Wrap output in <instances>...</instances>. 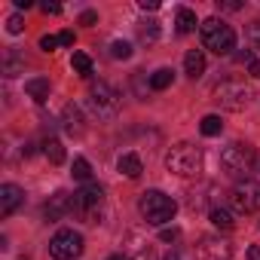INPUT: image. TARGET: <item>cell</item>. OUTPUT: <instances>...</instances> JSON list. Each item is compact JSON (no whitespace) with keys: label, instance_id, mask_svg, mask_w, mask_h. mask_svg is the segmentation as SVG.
<instances>
[{"label":"cell","instance_id":"cell-1","mask_svg":"<svg viewBox=\"0 0 260 260\" xmlns=\"http://www.w3.org/2000/svg\"><path fill=\"white\" fill-rule=\"evenodd\" d=\"M220 169L230 175V178H239V181H251V175L260 169V153L245 144V141H233L220 150Z\"/></svg>","mask_w":260,"mask_h":260},{"label":"cell","instance_id":"cell-2","mask_svg":"<svg viewBox=\"0 0 260 260\" xmlns=\"http://www.w3.org/2000/svg\"><path fill=\"white\" fill-rule=\"evenodd\" d=\"M138 211H141V217H144L147 223L166 226L169 220H175L178 202H175L169 193H162V190H147V193H141V199H138Z\"/></svg>","mask_w":260,"mask_h":260},{"label":"cell","instance_id":"cell-3","mask_svg":"<svg viewBox=\"0 0 260 260\" xmlns=\"http://www.w3.org/2000/svg\"><path fill=\"white\" fill-rule=\"evenodd\" d=\"M166 169L178 178H199L202 172V150L190 141H181L175 144L169 153H166Z\"/></svg>","mask_w":260,"mask_h":260},{"label":"cell","instance_id":"cell-4","mask_svg":"<svg viewBox=\"0 0 260 260\" xmlns=\"http://www.w3.org/2000/svg\"><path fill=\"white\" fill-rule=\"evenodd\" d=\"M199 37H202V46L211 49L214 55H230L236 49V31L223 19H205L199 25Z\"/></svg>","mask_w":260,"mask_h":260},{"label":"cell","instance_id":"cell-5","mask_svg":"<svg viewBox=\"0 0 260 260\" xmlns=\"http://www.w3.org/2000/svg\"><path fill=\"white\" fill-rule=\"evenodd\" d=\"M211 98L223 107V110H233V113H239V110H245L248 104H251V98H254V92L242 83V80H220L214 89H211Z\"/></svg>","mask_w":260,"mask_h":260},{"label":"cell","instance_id":"cell-6","mask_svg":"<svg viewBox=\"0 0 260 260\" xmlns=\"http://www.w3.org/2000/svg\"><path fill=\"white\" fill-rule=\"evenodd\" d=\"M89 104H92V110L101 116V119H113L116 113H119V92L110 86V83H104V80H98V83H92V89H89Z\"/></svg>","mask_w":260,"mask_h":260},{"label":"cell","instance_id":"cell-7","mask_svg":"<svg viewBox=\"0 0 260 260\" xmlns=\"http://www.w3.org/2000/svg\"><path fill=\"white\" fill-rule=\"evenodd\" d=\"M49 254L52 260H77L83 254V236L77 230H58L49 239Z\"/></svg>","mask_w":260,"mask_h":260},{"label":"cell","instance_id":"cell-8","mask_svg":"<svg viewBox=\"0 0 260 260\" xmlns=\"http://www.w3.org/2000/svg\"><path fill=\"white\" fill-rule=\"evenodd\" d=\"M230 205L239 214H254L260 211V184L257 181H239L230 190Z\"/></svg>","mask_w":260,"mask_h":260},{"label":"cell","instance_id":"cell-9","mask_svg":"<svg viewBox=\"0 0 260 260\" xmlns=\"http://www.w3.org/2000/svg\"><path fill=\"white\" fill-rule=\"evenodd\" d=\"M101 202H104V187H101V184H95V181L83 184V187L74 193V211H77V214H80V211L101 208Z\"/></svg>","mask_w":260,"mask_h":260},{"label":"cell","instance_id":"cell-10","mask_svg":"<svg viewBox=\"0 0 260 260\" xmlns=\"http://www.w3.org/2000/svg\"><path fill=\"white\" fill-rule=\"evenodd\" d=\"M196 257L199 260H230L233 257V245L220 236H205L196 248Z\"/></svg>","mask_w":260,"mask_h":260},{"label":"cell","instance_id":"cell-11","mask_svg":"<svg viewBox=\"0 0 260 260\" xmlns=\"http://www.w3.org/2000/svg\"><path fill=\"white\" fill-rule=\"evenodd\" d=\"M74 211V196H68V193H55V196H49V202L43 205V217L46 220H58V217H64V214H71Z\"/></svg>","mask_w":260,"mask_h":260},{"label":"cell","instance_id":"cell-12","mask_svg":"<svg viewBox=\"0 0 260 260\" xmlns=\"http://www.w3.org/2000/svg\"><path fill=\"white\" fill-rule=\"evenodd\" d=\"M22 202H25V190L22 187H16V184H4V187H0V214H4V217H10Z\"/></svg>","mask_w":260,"mask_h":260},{"label":"cell","instance_id":"cell-13","mask_svg":"<svg viewBox=\"0 0 260 260\" xmlns=\"http://www.w3.org/2000/svg\"><path fill=\"white\" fill-rule=\"evenodd\" d=\"M61 125H64V132L68 135H83L86 132V122H83V110L77 104H68L61 110Z\"/></svg>","mask_w":260,"mask_h":260},{"label":"cell","instance_id":"cell-14","mask_svg":"<svg viewBox=\"0 0 260 260\" xmlns=\"http://www.w3.org/2000/svg\"><path fill=\"white\" fill-rule=\"evenodd\" d=\"M184 74H187L190 80H199V77L205 74V52H202V49H190V52L184 55Z\"/></svg>","mask_w":260,"mask_h":260},{"label":"cell","instance_id":"cell-15","mask_svg":"<svg viewBox=\"0 0 260 260\" xmlns=\"http://www.w3.org/2000/svg\"><path fill=\"white\" fill-rule=\"evenodd\" d=\"M116 169L125 175V178H141V172H144V162H141V156L138 153H122L119 156V162H116Z\"/></svg>","mask_w":260,"mask_h":260},{"label":"cell","instance_id":"cell-16","mask_svg":"<svg viewBox=\"0 0 260 260\" xmlns=\"http://www.w3.org/2000/svg\"><path fill=\"white\" fill-rule=\"evenodd\" d=\"M175 25H178V34H193L196 31V13L190 10V7H178V13H175Z\"/></svg>","mask_w":260,"mask_h":260},{"label":"cell","instance_id":"cell-17","mask_svg":"<svg viewBox=\"0 0 260 260\" xmlns=\"http://www.w3.org/2000/svg\"><path fill=\"white\" fill-rule=\"evenodd\" d=\"M25 92H28L37 104H43V101L49 98V80H46V77H31V80L25 83Z\"/></svg>","mask_w":260,"mask_h":260},{"label":"cell","instance_id":"cell-18","mask_svg":"<svg viewBox=\"0 0 260 260\" xmlns=\"http://www.w3.org/2000/svg\"><path fill=\"white\" fill-rule=\"evenodd\" d=\"M43 156L52 162V166H61L64 162V147L58 138H43Z\"/></svg>","mask_w":260,"mask_h":260},{"label":"cell","instance_id":"cell-19","mask_svg":"<svg viewBox=\"0 0 260 260\" xmlns=\"http://www.w3.org/2000/svg\"><path fill=\"white\" fill-rule=\"evenodd\" d=\"M172 83H175V71H172V68H159V71L150 74V89H153V92H162V89H169Z\"/></svg>","mask_w":260,"mask_h":260},{"label":"cell","instance_id":"cell-20","mask_svg":"<svg viewBox=\"0 0 260 260\" xmlns=\"http://www.w3.org/2000/svg\"><path fill=\"white\" fill-rule=\"evenodd\" d=\"M208 220H211L217 230H233V223H236V220H233V214H230L223 205H211V211H208Z\"/></svg>","mask_w":260,"mask_h":260},{"label":"cell","instance_id":"cell-21","mask_svg":"<svg viewBox=\"0 0 260 260\" xmlns=\"http://www.w3.org/2000/svg\"><path fill=\"white\" fill-rule=\"evenodd\" d=\"M199 132H202L205 138H214V135H220V132H223V122H220V116H217V113H208V116H202V122H199Z\"/></svg>","mask_w":260,"mask_h":260},{"label":"cell","instance_id":"cell-22","mask_svg":"<svg viewBox=\"0 0 260 260\" xmlns=\"http://www.w3.org/2000/svg\"><path fill=\"white\" fill-rule=\"evenodd\" d=\"M71 175H74L77 181H83V184H89V181H92V166H89V159H83V156H77V159H74V166H71Z\"/></svg>","mask_w":260,"mask_h":260},{"label":"cell","instance_id":"cell-23","mask_svg":"<svg viewBox=\"0 0 260 260\" xmlns=\"http://www.w3.org/2000/svg\"><path fill=\"white\" fill-rule=\"evenodd\" d=\"M71 68H74L80 77H92V58H89L86 52H74V58H71Z\"/></svg>","mask_w":260,"mask_h":260},{"label":"cell","instance_id":"cell-24","mask_svg":"<svg viewBox=\"0 0 260 260\" xmlns=\"http://www.w3.org/2000/svg\"><path fill=\"white\" fill-rule=\"evenodd\" d=\"M22 68H25V58H19L16 52H10V55L4 58V77H19Z\"/></svg>","mask_w":260,"mask_h":260},{"label":"cell","instance_id":"cell-25","mask_svg":"<svg viewBox=\"0 0 260 260\" xmlns=\"http://www.w3.org/2000/svg\"><path fill=\"white\" fill-rule=\"evenodd\" d=\"M110 55L125 61V58H132V43H125V40H113L110 43Z\"/></svg>","mask_w":260,"mask_h":260},{"label":"cell","instance_id":"cell-26","mask_svg":"<svg viewBox=\"0 0 260 260\" xmlns=\"http://www.w3.org/2000/svg\"><path fill=\"white\" fill-rule=\"evenodd\" d=\"M156 37H159V22H147V25L141 28V40H144V43H153Z\"/></svg>","mask_w":260,"mask_h":260},{"label":"cell","instance_id":"cell-27","mask_svg":"<svg viewBox=\"0 0 260 260\" xmlns=\"http://www.w3.org/2000/svg\"><path fill=\"white\" fill-rule=\"evenodd\" d=\"M7 31H10V34H22V31H25V22H22V16H19V13L7 19Z\"/></svg>","mask_w":260,"mask_h":260},{"label":"cell","instance_id":"cell-28","mask_svg":"<svg viewBox=\"0 0 260 260\" xmlns=\"http://www.w3.org/2000/svg\"><path fill=\"white\" fill-rule=\"evenodd\" d=\"M245 4L242 0H217V10H223V13H239Z\"/></svg>","mask_w":260,"mask_h":260},{"label":"cell","instance_id":"cell-29","mask_svg":"<svg viewBox=\"0 0 260 260\" xmlns=\"http://www.w3.org/2000/svg\"><path fill=\"white\" fill-rule=\"evenodd\" d=\"M55 46H61L58 37H52V34H43V37H40V49H43V52H52Z\"/></svg>","mask_w":260,"mask_h":260},{"label":"cell","instance_id":"cell-30","mask_svg":"<svg viewBox=\"0 0 260 260\" xmlns=\"http://www.w3.org/2000/svg\"><path fill=\"white\" fill-rule=\"evenodd\" d=\"M159 239H162V242H178V239H181V230H178V226H172V230H169V226H162Z\"/></svg>","mask_w":260,"mask_h":260},{"label":"cell","instance_id":"cell-31","mask_svg":"<svg viewBox=\"0 0 260 260\" xmlns=\"http://www.w3.org/2000/svg\"><path fill=\"white\" fill-rule=\"evenodd\" d=\"M248 40H251V43H254V46H260V19H257V22H251V25H248Z\"/></svg>","mask_w":260,"mask_h":260},{"label":"cell","instance_id":"cell-32","mask_svg":"<svg viewBox=\"0 0 260 260\" xmlns=\"http://www.w3.org/2000/svg\"><path fill=\"white\" fill-rule=\"evenodd\" d=\"M95 22H98V13H95V10H86V13L80 16V25H95Z\"/></svg>","mask_w":260,"mask_h":260},{"label":"cell","instance_id":"cell-33","mask_svg":"<svg viewBox=\"0 0 260 260\" xmlns=\"http://www.w3.org/2000/svg\"><path fill=\"white\" fill-rule=\"evenodd\" d=\"M58 43L61 46H74V31H61L58 34Z\"/></svg>","mask_w":260,"mask_h":260},{"label":"cell","instance_id":"cell-34","mask_svg":"<svg viewBox=\"0 0 260 260\" xmlns=\"http://www.w3.org/2000/svg\"><path fill=\"white\" fill-rule=\"evenodd\" d=\"M40 10H43L46 16H58V13H61V7H58V4H43Z\"/></svg>","mask_w":260,"mask_h":260},{"label":"cell","instance_id":"cell-35","mask_svg":"<svg viewBox=\"0 0 260 260\" xmlns=\"http://www.w3.org/2000/svg\"><path fill=\"white\" fill-rule=\"evenodd\" d=\"M135 260H153V251H150V245H147V248H138Z\"/></svg>","mask_w":260,"mask_h":260},{"label":"cell","instance_id":"cell-36","mask_svg":"<svg viewBox=\"0 0 260 260\" xmlns=\"http://www.w3.org/2000/svg\"><path fill=\"white\" fill-rule=\"evenodd\" d=\"M248 74H251L254 80H260V58H254V61L248 64Z\"/></svg>","mask_w":260,"mask_h":260},{"label":"cell","instance_id":"cell-37","mask_svg":"<svg viewBox=\"0 0 260 260\" xmlns=\"http://www.w3.org/2000/svg\"><path fill=\"white\" fill-rule=\"evenodd\" d=\"M141 10H159V0H141Z\"/></svg>","mask_w":260,"mask_h":260},{"label":"cell","instance_id":"cell-38","mask_svg":"<svg viewBox=\"0 0 260 260\" xmlns=\"http://www.w3.org/2000/svg\"><path fill=\"white\" fill-rule=\"evenodd\" d=\"M34 4H31V0H16V10H31Z\"/></svg>","mask_w":260,"mask_h":260},{"label":"cell","instance_id":"cell-39","mask_svg":"<svg viewBox=\"0 0 260 260\" xmlns=\"http://www.w3.org/2000/svg\"><path fill=\"white\" fill-rule=\"evenodd\" d=\"M248 257L251 260H260V248H248Z\"/></svg>","mask_w":260,"mask_h":260},{"label":"cell","instance_id":"cell-40","mask_svg":"<svg viewBox=\"0 0 260 260\" xmlns=\"http://www.w3.org/2000/svg\"><path fill=\"white\" fill-rule=\"evenodd\" d=\"M162 260H181V254H178V251H169V254H166Z\"/></svg>","mask_w":260,"mask_h":260},{"label":"cell","instance_id":"cell-41","mask_svg":"<svg viewBox=\"0 0 260 260\" xmlns=\"http://www.w3.org/2000/svg\"><path fill=\"white\" fill-rule=\"evenodd\" d=\"M107 260H128V257H125V254H110Z\"/></svg>","mask_w":260,"mask_h":260}]
</instances>
